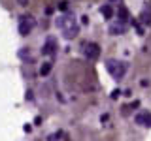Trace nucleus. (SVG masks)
I'll list each match as a JSON object with an SVG mask.
<instances>
[{
  "instance_id": "nucleus-1",
  "label": "nucleus",
  "mask_w": 151,
  "mask_h": 141,
  "mask_svg": "<svg viewBox=\"0 0 151 141\" xmlns=\"http://www.w3.org/2000/svg\"><path fill=\"white\" fill-rule=\"evenodd\" d=\"M57 26L63 30V34L66 38H76L78 36V25L74 23V19H70V17H59L57 19Z\"/></svg>"
},
{
  "instance_id": "nucleus-2",
  "label": "nucleus",
  "mask_w": 151,
  "mask_h": 141,
  "mask_svg": "<svg viewBox=\"0 0 151 141\" xmlns=\"http://www.w3.org/2000/svg\"><path fill=\"white\" fill-rule=\"evenodd\" d=\"M106 68H108V72H110L115 79H121L123 75H125V72H127V64H123V62H115V60H110Z\"/></svg>"
},
{
  "instance_id": "nucleus-3",
  "label": "nucleus",
  "mask_w": 151,
  "mask_h": 141,
  "mask_svg": "<svg viewBox=\"0 0 151 141\" xmlns=\"http://www.w3.org/2000/svg\"><path fill=\"white\" fill-rule=\"evenodd\" d=\"M34 28V19L30 15H23L21 21H19V32H21V36H28V32Z\"/></svg>"
},
{
  "instance_id": "nucleus-4",
  "label": "nucleus",
  "mask_w": 151,
  "mask_h": 141,
  "mask_svg": "<svg viewBox=\"0 0 151 141\" xmlns=\"http://www.w3.org/2000/svg\"><path fill=\"white\" fill-rule=\"evenodd\" d=\"M85 56L89 60H96L100 56V47L96 43H85Z\"/></svg>"
},
{
  "instance_id": "nucleus-5",
  "label": "nucleus",
  "mask_w": 151,
  "mask_h": 141,
  "mask_svg": "<svg viewBox=\"0 0 151 141\" xmlns=\"http://www.w3.org/2000/svg\"><path fill=\"white\" fill-rule=\"evenodd\" d=\"M136 122L142 126H151V115L149 113H142V115H136Z\"/></svg>"
},
{
  "instance_id": "nucleus-6",
  "label": "nucleus",
  "mask_w": 151,
  "mask_h": 141,
  "mask_svg": "<svg viewBox=\"0 0 151 141\" xmlns=\"http://www.w3.org/2000/svg\"><path fill=\"white\" fill-rule=\"evenodd\" d=\"M42 53H44V55H53L55 53V40H53V38H49V40H47V43L44 45Z\"/></svg>"
},
{
  "instance_id": "nucleus-7",
  "label": "nucleus",
  "mask_w": 151,
  "mask_h": 141,
  "mask_svg": "<svg viewBox=\"0 0 151 141\" xmlns=\"http://www.w3.org/2000/svg\"><path fill=\"white\" fill-rule=\"evenodd\" d=\"M125 30H127L125 25H113V26L110 28V32H111V34H115V36H117V34H123Z\"/></svg>"
},
{
  "instance_id": "nucleus-8",
  "label": "nucleus",
  "mask_w": 151,
  "mask_h": 141,
  "mask_svg": "<svg viewBox=\"0 0 151 141\" xmlns=\"http://www.w3.org/2000/svg\"><path fill=\"white\" fill-rule=\"evenodd\" d=\"M102 15L106 17V19H111V17H113V9H111V6H108V4H106V6L102 8Z\"/></svg>"
},
{
  "instance_id": "nucleus-9",
  "label": "nucleus",
  "mask_w": 151,
  "mask_h": 141,
  "mask_svg": "<svg viewBox=\"0 0 151 141\" xmlns=\"http://www.w3.org/2000/svg\"><path fill=\"white\" fill-rule=\"evenodd\" d=\"M49 72H51V62H45V64L40 68V73H42V75H47Z\"/></svg>"
},
{
  "instance_id": "nucleus-10",
  "label": "nucleus",
  "mask_w": 151,
  "mask_h": 141,
  "mask_svg": "<svg viewBox=\"0 0 151 141\" xmlns=\"http://www.w3.org/2000/svg\"><path fill=\"white\" fill-rule=\"evenodd\" d=\"M142 17H144V23H147V25H151V9H149V11L145 9V11L142 13Z\"/></svg>"
},
{
  "instance_id": "nucleus-11",
  "label": "nucleus",
  "mask_w": 151,
  "mask_h": 141,
  "mask_svg": "<svg viewBox=\"0 0 151 141\" xmlns=\"http://www.w3.org/2000/svg\"><path fill=\"white\" fill-rule=\"evenodd\" d=\"M119 15L123 17V19H121V21H125V19H127V17H129V11H127V9H125V8H121V9H119Z\"/></svg>"
},
{
  "instance_id": "nucleus-12",
  "label": "nucleus",
  "mask_w": 151,
  "mask_h": 141,
  "mask_svg": "<svg viewBox=\"0 0 151 141\" xmlns=\"http://www.w3.org/2000/svg\"><path fill=\"white\" fill-rule=\"evenodd\" d=\"M19 4H21V6H25V4H27V0H19Z\"/></svg>"
}]
</instances>
